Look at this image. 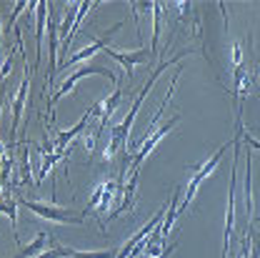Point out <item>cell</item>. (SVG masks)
<instances>
[{"label":"cell","mask_w":260,"mask_h":258,"mask_svg":"<svg viewBox=\"0 0 260 258\" xmlns=\"http://www.w3.org/2000/svg\"><path fill=\"white\" fill-rule=\"evenodd\" d=\"M193 50H183L180 55H175L170 63L168 61H162V63H158L155 68H153V73H150V78H148V83L140 88V93L135 96V103L130 105V113L123 118V123H118V126H113L110 128V140H108V148H105V158L108 161H113L115 158V153H120V151H125V146H128V135L130 130H133V123H135V116H138V110H140V105H143V100H145V96L153 91V85H155V80L162 75V70L165 68H170L173 63H180L185 55H190Z\"/></svg>","instance_id":"1"},{"label":"cell","mask_w":260,"mask_h":258,"mask_svg":"<svg viewBox=\"0 0 260 258\" xmlns=\"http://www.w3.org/2000/svg\"><path fill=\"white\" fill-rule=\"evenodd\" d=\"M228 148H233V140L230 143H223L215 153H213V158H208V161L203 163V165H195L193 168V178H190V183H188V188H185V195H183V200H180V208H178V216H183L188 208H190V200L195 198V193H198V188L203 186V181L215 170V165L223 161V156H225Z\"/></svg>","instance_id":"2"},{"label":"cell","mask_w":260,"mask_h":258,"mask_svg":"<svg viewBox=\"0 0 260 258\" xmlns=\"http://www.w3.org/2000/svg\"><path fill=\"white\" fill-rule=\"evenodd\" d=\"M18 203L23 208H28L30 213L45 218V221H53V223H78L83 226L85 223V213H75L73 208H60V206H45V203H38V200H30V198H18Z\"/></svg>","instance_id":"3"},{"label":"cell","mask_w":260,"mask_h":258,"mask_svg":"<svg viewBox=\"0 0 260 258\" xmlns=\"http://www.w3.org/2000/svg\"><path fill=\"white\" fill-rule=\"evenodd\" d=\"M178 123H180V116H173L170 121H165V123H162L160 128H155L153 133H150V135H148V138H143V140L138 143V151H135V156H133V163H130V173H140V168H143V161H145V158H148V156H150V153L155 151V146H158V143H160L162 138H165V135H168L170 130L175 128Z\"/></svg>","instance_id":"4"},{"label":"cell","mask_w":260,"mask_h":258,"mask_svg":"<svg viewBox=\"0 0 260 258\" xmlns=\"http://www.w3.org/2000/svg\"><path fill=\"white\" fill-rule=\"evenodd\" d=\"M85 75H103V78H108L110 83H115V73H113V70H108V68H103V65H85V68H78L75 73H70L63 83H60V88H58L53 96L48 98V110H50V118H53V108L58 105V100H60L63 96H68V93L73 91V85H75L80 78H85Z\"/></svg>","instance_id":"5"},{"label":"cell","mask_w":260,"mask_h":258,"mask_svg":"<svg viewBox=\"0 0 260 258\" xmlns=\"http://www.w3.org/2000/svg\"><path fill=\"white\" fill-rule=\"evenodd\" d=\"M23 65H25V73H23V80H20V88H18V96L13 100V128H10V143L5 146V151L15 158V130L20 126V116H23V108L28 103V83H30V65H28V58H23Z\"/></svg>","instance_id":"6"},{"label":"cell","mask_w":260,"mask_h":258,"mask_svg":"<svg viewBox=\"0 0 260 258\" xmlns=\"http://www.w3.org/2000/svg\"><path fill=\"white\" fill-rule=\"evenodd\" d=\"M103 50H105L108 58H113L115 63H120V68L128 73L130 80H133V68L150 63V61L155 58V53H153L150 48H138V50H133V53H120V50H113V48H103Z\"/></svg>","instance_id":"7"},{"label":"cell","mask_w":260,"mask_h":258,"mask_svg":"<svg viewBox=\"0 0 260 258\" xmlns=\"http://www.w3.org/2000/svg\"><path fill=\"white\" fill-rule=\"evenodd\" d=\"M120 28H123V20H120V23H115V25H113L110 31L105 33V35H100V38H98L95 43H90V45H88V48H83L80 53L70 55V58H68V61H65V63L60 65V68H70V65H78V63H83V61H88V58H93V55H95L98 50H103V48H105V45L110 43V38H113L115 33L120 31Z\"/></svg>","instance_id":"8"},{"label":"cell","mask_w":260,"mask_h":258,"mask_svg":"<svg viewBox=\"0 0 260 258\" xmlns=\"http://www.w3.org/2000/svg\"><path fill=\"white\" fill-rule=\"evenodd\" d=\"M88 123H90V113L85 110V113H83V118H80V121H78L70 130H58V133H55V143H53V146H55V151H58L60 156L68 158V143H70L75 135H80L83 130L88 128Z\"/></svg>","instance_id":"9"},{"label":"cell","mask_w":260,"mask_h":258,"mask_svg":"<svg viewBox=\"0 0 260 258\" xmlns=\"http://www.w3.org/2000/svg\"><path fill=\"white\" fill-rule=\"evenodd\" d=\"M48 10H50V3L40 0L38 3V31H35V65L32 70H38L40 65V55H43V33L48 28Z\"/></svg>","instance_id":"10"},{"label":"cell","mask_w":260,"mask_h":258,"mask_svg":"<svg viewBox=\"0 0 260 258\" xmlns=\"http://www.w3.org/2000/svg\"><path fill=\"white\" fill-rule=\"evenodd\" d=\"M18 198H13L10 191H5V195L0 198V216H8L10 218V226H13V238L15 243L20 246V236H18Z\"/></svg>","instance_id":"11"},{"label":"cell","mask_w":260,"mask_h":258,"mask_svg":"<svg viewBox=\"0 0 260 258\" xmlns=\"http://www.w3.org/2000/svg\"><path fill=\"white\" fill-rule=\"evenodd\" d=\"M20 148V178L18 181H13V186H28L30 183V148H28V143H20L18 146Z\"/></svg>","instance_id":"12"},{"label":"cell","mask_w":260,"mask_h":258,"mask_svg":"<svg viewBox=\"0 0 260 258\" xmlns=\"http://www.w3.org/2000/svg\"><path fill=\"white\" fill-rule=\"evenodd\" d=\"M45 243H48V233H38L35 236V241H32L30 246H20V251L15 253L13 258H30V256H40L43 253V248H45Z\"/></svg>","instance_id":"13"},{"label":"cell","mask_w":260,"mask_h":258,"mask_svg":"<svg viewBox=\"0 0 260 258\" xmlns=\"http://www.w3.org/2000/svg\"><path fill=\"white\" fill-rule=\"evenodd\" d=\"M118 251L110 248V251H75V258H115Z\"/></svg>","instance_id":"14"},{"label":"cell","mask_w":260,"mask_h":258,"mask_svg":"<svg viewBox=\"0 0 260 258\" xmlns=\"http://www.w3.org/2000/svg\"><path fill=\"white\" fill-rule=\"evenodd\" d=\"M238 65H243V45L240 43L233 45V68H238Z\"/></svg>","instance_id":"15"},{"label":"cell","mask_w":260,"mask_h":258,"mask_svg":"<svg viewBox=\"0 0 260 258\" xmlns=\"http://www.w3.org/2000/svg\"><path fill=\"white\" fill-rule=\"evenodd\" d=\"M3 61L5 58H3V20H0V65H3Z\"/></svg>","instance_id":"16"}]
</instances>
